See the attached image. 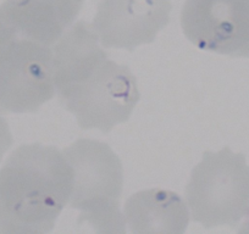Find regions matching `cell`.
<instances>
[{
  "label": "cell",
  "mask_w": 249,
  "mask_h": 234,
  "mask_svg": "<svg viewBox=\"0 0 249 234\" xmlns=\"http://www.w3.org/2000/svg\"><path fill=\"white\" fill-rule=\"evenodd\" d=\"M13 134H11L8 122H6L5 118L0 115V161L3 160L4 154L8 151L9 148L13 145Z\"/></svg>",
  "instance_id": "obj_11"
},
{
  "label": "cell",
  "mask_w": 249,
  "mask_h": 234,
  "mask_svg": "<svg viewBox=\"0 0 249 234\" xmlns=\"http://www.w3.org/2000/svg\"><path fill=\"white\" fill-rule=\"evenodd\" d=\"M53 76L56 93L64 92L92 72L107 54L99 47L92 25L78 21L53 44Z\"/></svg>",
  "instance_id": "obj_9"
},
{
  "label": "cell",
  "mask_w": 249,
  "mask_h": 234,
  "mask_svg": "<svg viewBox=\"0 0 249 234\" xmlns=\"http://www.w3.org/2000/svg\"><path fill=\"white\" fill-rule=\"evenodd\" d=\"M187 204L195 222L205 228L234 227L249 215V166L229 147L205 151L191 173Z\"/></svg>",
  "instance_id": "obj_3"
},
{
  "label": "cell",
  "mask_w": 249,
  "mask_h": 234,
  "mask_svg": "<svg viewBox=\"0 0 249 234\" xmlns=\"http://www.w3.org/2000/svg\"><path fill=\"white\" fill-rule=\"evenodd\" d=\"M72 187V167L56 148L18 147L0 169V233L50 232Z\"/></svg>",
  "instance_id": "obj_1"
},
{
  "label": "cell",
  "mask_w": 249,
  "mask_h": 234,
  "mask_svg": "<svg viewBox=\"0 0 249 234\" xmlns=\"http://www.w3.org/2000/svg\"><path fill=\"white\" fill-rule=\"evenodd\" d=\"M181 26L199 49L249 57V0H186Z\"/></svg>",
  "instance_id": "obj_6"
},
{
  "label": "cell",
  "mask_w": 249,
  "mask_h": 234,
  "mask_svg": "<svg viewBox=\"0 0 249 234\" xmlns=\"http://www.w3.org/2000/svg\"><path fill=\"white\" fill-rule=\"evenodd\" d=\"M83 0H4L0 22L14 34L54 44L76 20Z\"/></svg>",
  "instance_id": "obj_8"
},
{
  "label": "cell",
  "mask_w": 249,
  "mask_h": 234,
  "mask_svg": "<svg viewBox=\"0 0 249 234\" xmlns=\"http://www.w3.org/2000/svg\"><path fill=\"white\" fill-rule=\"evenodd\" d=\"M124 218L132 233H183L190 222L184 200L171 190L154 188L131 195Z\"/></svg>",
  "instance_id": "obj_10"
},
{
  "label": "cell",
  "mask_w": 249,
  "mask_h": 234,
  "mask_svg": "<svg viewBox=\"0 0 249 234\" xmlns=\"http://www.w3.org/2000/svg\"><path fill=\"white\" fill-rule=\"evenodd\" d=\"M73 171L70 206L80 210L78 223L87 222L97 233H124L120 211L124 169L107 143L77 139L62 151Z\"/></svg>",
  "instance_id": "obj_2"
},
{
  "label": "cell",
  "mask_w": 249,
  "mask_h": 234,
  "mask_svg": "<svg viewBox=\"0 0 249 234\" xmlns=\"http://www.w3.org/2000/svg\"><path fill=\"white\" fill-rule=\"evenodd\" d=\"M54 94L52 48L0 22V111L35 112Z\"/></svg>",
  "instance_id": "obj_5"
},
{
  "label": "cell",
  "mask_w": 249,
  "mask_h": 234,
  "mask_svg": "<svg viewBox=\"0 0 249 234\" xmlns=\"http://www.w3.org/2000/svg\"><path fill=\"white\" fill-rule=\"evenodd\" d=\"M82 130L107 133L130 118L140 100L137 80L128 66L105 59L81 82L57 93Z\"/></svg>",
  "instance_id": "obj_4"
},
{
  "label": "cell",
  "mask_w": 249,
  "mask_h": 234,
  "mask_svg": "<svg viewBox=\"0 0 249 234\" xmlns=\"http://www.w3.org/2000/svg\"><path fill=\"white\" fill-rule=\"evenodd\" d=\"M171 9L170 0H102L92 26L104 48L133 50L166 27Z\"/></svg>",
  "instance_id": "obj_7"
}]
</instances>
